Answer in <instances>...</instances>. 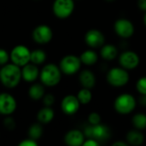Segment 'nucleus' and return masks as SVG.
<instances>
[{"label":"nucleus","mask_w":146,"mask_h":146,"mask_svg":"<svg viewBox=\"0 0 146 146\" xmlns=\"http://www.w3.org/2000/svg\"><path fill=\"white\" fill-rule=\"evenodd\" d=\"M144 135L139 131L132 130L127 134V141L132 145H140L144 142Z\"/></svg>","instance_id":"20"},{"label":"nucleus","mask_w":146,"mask_h":146,"mask_svg":"<svg viewBox=\"0 0 146 146\" xmlns=\"http://www.w3.org/2000/svg\"><path fill=\"white\" fill-rule=\"evenodd\" d=\"M106 1H109V2H111V1H114V0H106Z\"/></svg>","instance_id":"38"},{"label":"nucleus","mask_w":146,"mask_h":146,"mask_svg":"<svg viewBox=\"0 0 146 146\" xmlns=\"http://www.w3.org/2000/svg\"><path fill=\"white\" fill-rule=\"evenodd\" d=\"M119 62L123 68L133 69L139 64V57L133 51H125L120 56Z\"/></svg>","instance_id":"13"},{"label":"nucleus","mask_w":146,"mask_h":146,"mask_svg":"<svg viewBox=\"0 0 146 146\" xmlns=\"http://www.w3.org/2000/svg\"><path fill=\"white\" fill-rule=\"evenodd\" d=\"M135 98L130 94H121L115 101V109L121 115L131 113L135 109Z\"/></svg>","instance_id":"3"},{"label":"nucleus","mask_w":146,"mask_h":146,"mask_svg":"<svg viewBox=\"0 0 146 146\" xmlns=\"http://www.w3.org/2000/svg\"><path fill=\"white\" fill-rule=\"evenodd\" d=\"M136 88L141 95L146 94V77H142L138 80Z\"/></svg>","instance_id":"27"},{"label":"nucleus","mask_w":146,"mask_h":146,"mask_svg":"<svg viewBox=\"0 0 146 146\" xmlns=\"http://www.w3.org/2000/svg\"><path fill=\"white\" fill-rule=\"evenodd\" d=\"M41 82L47 86H55L61 80V69L53 63L45 65L40 72Z\"/></svg>","instance_id":"2"},{"label":"nucleus","mask_w":146,"mask_h":146,"mask_svg":"<svg viewBox=\"0 0 146 146\" xmlns=\"http://www.w3.org/2000/svg\"><path fill=\"white\" fill-rule=\"evenodd\" d=\"M83 145L85 146H98V142L95 139H88L86 141H85L83 143Z\"/></svg>","instance_id":"33"},{"label":"nucleus","mask_w":146,"mask_h":146,"mask_svg":"<svg viewBox=\"0 0 146 146\" xmlns=\"http://www.w3.org/2000/svg\"><path fill=\"white\" fill-rule=\"evenodd\" d=\"M144 23H145V25L146 26V12L145 14V16H144Z\"/></svg>","instance_id":"37"},{"label":"nucleus","mask_w":146,"mask_h":146,"mask_svg":"<svg viewBox=\"0 0 146 146\" xmlns=\"http://www.w3.org/2000/svg\"><path fill=\"white\" fill-rule=\"evenodd\" d=\"M21 78V70L15 63L5 64L0 70V81L7 88L17 86Z\"/></svg>","instance_id":"1"},{"label":"nucleus","mask_w":146,"mask_h":146,"mask_svg":"<svg viewBox=\"0 0 146 146\" xmlns=\"http://www.w3.org/2000/svg\"><path fill=\"white\" fill-rule=\"evenodd\" d=\"M38 144L36 142V140L33 139H24L23 141H21L19 146H37Z\"/></svg>","instance_id":"31"},{"label":"nucleus","mask_w":146,"mask_h":146,"mask_svg":"<svg viewBox=\"0 0 146 146\" xmlns=\"http://www.w3.org/2000/svg\"><path fill=\"white\" fill-rule=\"evenodd\" d=\"M139 103L141 104V105L146 106V94L141 96V98H139Z\"/></svg>","instance_id":"35"},{"label":"nucleus","mask_w":146,"mask_h":146,"mask_svg":"<svg viewBox=\"0 0 146 146\" xmlns=\"http://www.w3.org/2000/svg\"><path fill=\"white\" fill-rule=\"evenodd\" d=\"M53 36L51 28L47 25L38 26L33 32V40L40 44H44L49 43Z\"/></svg>","instance_id":"9"},{"label":"nucleus","mask_w":146,"mask_h":146,"mask_svg":"<svg viewBox=\"0 0 146 146\" xmlns=\"http://www.w3.org/2000/svg\"><path fill=\"white\" fill-rule=\"evenodd\" d=\"M80 82L84 88H93L96 84V78L94 74L90 70H83L80 74Z\"/></svg>","instance_id":"17"},{"label":"nucleus","mask_w":146,"mask_h":146,"mask_svg":"<svg viewBox=\"0 0 146 146\" xmlns=\"http://www.w3.org/2000/svg\"><path fill=\"white\" fill-rule=\"evenodd\" d=\"M104 36L98 29H91L85 35V41L90 47L98 48L104 44Z\"/></svg>","instance_id":"14"},{"label":"nucleus","mask_w":146,"mask_h":146,"mask_svg":"<svg viewBox=\"0 0 146 146\" xmlns=\"http://www.w3.org/2000/svg\"><path fill=\"white\" fill-rule=\"evenodd\" d=\"M80 104V103L77 97L73 95H68L63 98L61 104V108L64 114L71 115L75 114L79 110Z\"/></svg>","instance_id":"12"},{"label":"nucleus","mask_w":146,"mask_h":146,"mask_svg":"<svg viewBox=\"0 0 146 146\" xmlns=\"http://www.w3.org/2000/svg\"><path fill=\"white\" fill-rule=\"evenodd\" d=\"M29 97L33 100H39L44 97V88L40 84H34L29 89Z\"/></svg>","instance_id":"22"},{"label":"nucleus","mask_w":146,"mask_h":146,"mask_svg":"<svg viewBox=\"0 0 146 146\" xmlns=\"http://www.w3.org/2000/svg\"><path fill=\"white\" fill-rule=\"evenodd\" d=\"M113 146H127V145L125 142L117 141V142H115V143L113 144Z\"/></svg>","instance_id":"36"},{"label":"nucleus","mask_w":146,"mask_h":146,"mask_svg":"<svg viewBox=\"0 0 146 146\" xmlns=\"http://www.w3.org/2000/svg\"><path fill=\"white\" fill-rule=\"evenodd\" d=\"M77 98H78L80 104H89L91 102L92 95V92H90V89L83 88L79 92V93L77 95Z\"/></svg>","instance_id":"25"},{"label":"nucleus","mask_w":146,"mask_h":146,"mask_svg":"<svg viewBox=\"0 0 146 146\" xmlns=\"http://www.w3.org/2000/svg\"><path fill=\"white\" fill-rule=\"evenodd\" d=\"M115 31L121 38H130L134 33L133 24L127 19H119L115 23Z\"/></svg>","instance_id":"11"},{"label":"nucleus","mask_w":146,"mask_h":146,"mask_svg":"<svg viewBox=\"0 0 146 146\" xmlns=\"http://www.w3.org/2000/svg\"><path fill=\"white\" fill-rule=\"evenodd\" d=\"M132 121L133 126L139 130H143L146 128V115L144 114H136L133 117Z\"/></svg>","instance_id":"24"},{"label":"nucleus","mask_w":146,"mask_h":146,"mask_svg":"<svg viewBox=\"0 0 146 146\" xmlns=\"http://www.w3.org/2000/svg\"><path fill=\"white\" fill-rule=\"evenodd\" d=\"M80 61L82 63L90 66V65H93L98 62V55L95 51L93 50H86L84 51L81 56H80Z\"/></svg>","instance_id":"21"},{"label":"nucleus","mask_w":146,"mask_h":146,"mask_svg":"<svg viewBox=\"0 0 146 146\" xmlns=\"http://www.w3.org/2000/svg\"><path fill=\"white\" fill-rule=\"evenodd\" d=\"M81 61L80 58L74 56L68 55L64 56L60 62V69L65 74H74L77 73L80 68Z\"/></svg>","instance_id":"7"},{"label":"nucleus","mask_w":146,"mask_h":146,"mask_svg":"<svg viewBox=\"0 0 146 146\" xmlns=\"http://www.w3.org/2000/svg\"><path fill=\"white\" fill-rule=\"evenodd\" d=\"M74 9L73 0H55L53 3V12L57 18L65 19L71 15Z\"/></svg>","instance_id":"8"},{"label":"nucleus","mask_w":146,"mask_h":146,"mask_svg":"<svg viewBox=\"0 0 146 146\" xmlns=\"http://www.w3.org/2000/svg\"><path fill=\"white\" fill-rule=\"evenodd\" d=\"M107 80L111 86L121 87L128 82L129 74L123 68H114L109 71L107 74Z\"/></svg>","instance_id":"6"},{"label":"nucleus","mask_w":146,"mask_h":146,"mask_svg":"<svg viewBox=\"0 0 146 146\" xmlns=\"http://www.w3.org/2000/svg\"><path fill=\"white\" fill-rule=\"evenodd\" d=\"M88 121H89V123L90 124H92V125H97V124H99L100 123L101 118H100V115L98 113L92 112V113H91L89 115Z\"/></svg>","instance_id":"28"},{"label":"nucleus","mask_w":146,"mask_h":146,"mask_svg":"<svg viewBox=\"0 0 146 146\" xmlns=\"http://www.w3.org/2000/svg\"><path fill=\"white\" fill-rule=\"evenodd\" d=\"M46 59V54L42 50H35L31 52L30 62L36 65L43 63Z\"/></svg>","instance_id":"23"},{"label":"nucleus","mask_w":146,"mask_h":146,"mask_svg":"<svg viewBox=\"0 0 146 146\" xmlns=\"http://www.w3.org/2000/svg\"><path fill=\"white\" fill-rule=\"evenodd\" d=\"M37 118H38V121L41 123H44V124L49 123L54 118V110L50 107L45 106L44 108L41 109L38 111L37 115Z\"/></svg>","instance_id":"18"},{"label":"nucleus","mask_w":146,"mask_h":146,"mask_svg":"<svg viewBox=\"0 0 146 146\" xmlns=\"http://www.w3.org/2000/svg\"><path fill=\"white\" fill-rule=\"evenodd\" d=\"M16 109V101L15 98L9 93H0V114L9 115Z\"/></svg>","instance_id":"10"},{"label":"nucleus","mask_w":146,"mask_h":146,"mask_svg":"<svg viewBox=\"0 0 146 146\" xmlns=\"http://www.w3.org/2000/svg\"><path fill=\"white\" fill-rule=\"evenodd\" d=\"M138 6L141 10L146 12V0H138Z\"/></svg>","instance_id":"34"},{"label":"nucleus","mask_w":146,"mask_h":146,"mask_svg":"<svg viewBox=\"0 0 146 146\" xmlns=\"http://www.w3.org/2000/svg\"><path fill=\"white\" fill-rule=\"evenodd\" d=\"M100 53H101V56L104 59L111 61V60H114L117 56L118 50L116 47L112 44H105L103 46Z\"/></svg>","instance_id":"19"},{"label":"nucleus","mask_w":146,"mask_h":146,"mask_svg":"<svg viewBox=\"0 0 146 146\" xmlns=\"http://www.w3.org/2000/svg\"><path fill=\"white\" fill-rule=\"evenodd\" d=\"M39 75V71L36 64L34 63H27L23 66L21 69V77L25 81L33 82L37 80Z\"/></svg>","instance_id":"16"},{"label":"nucleus","mask_w":146,"mask_h":146,"mask_svg":"<svg viewBox=\"0 0 146 146\" xmlns=\"http://www.w3.org/2000/svg\"><path fill=\"white\" fill-rule=\"evenodd\" d=\"M43 133V128L39 124H33L30 127L28 130V135L31 139L37 140L38 139Z\"/></svg>","instance_id":"26"},{"label":"nucleus","mask_w":146,"mask_h":146,"mask_svg":"<svg viewBox=\"0 0 146 146\" xmlns=\"http://www.w3.org/2000/svg\"><path fill=\"white\" fill-rule=\"evenodd\" d=\"M4 123V126L8 128V129H14L15 128V123L14 121V120L12 118H7L4 120L3 121Z\"/></svg>","instance_id":"32"},{"label":"nucleus","mask_w":146,"mask_h":146,"mask_svg":"<svg viewBox=\"0 0 146 146\" xmlns=\"http://www.w3.org/2000/svg\"><path fill=\"white\" fill-rule=\"evenodd\" d=\"M85 135L88 139H92L98 141H104L110 138V131L108 127L102 124L90 125L85 129Z\"/></svg>","instance_id":"4"},{"label":"nucleus","mask_w":146,"mask_h":146,"mask_svg":"<svg viewBox=\"0 0 146 146\" xmlns=\"http://www.w3.org/2000/svg\"><path fill=\"white\" fill-rule=\"evenodd\" d=\"M43 102H44V104L45 106L50 107V106L54 104V102H55V98H54V96L51 95V94H47V95H45V96L44 97Z\"/></svg>","instance_id":"30"},{"label":"nucleus","mask_w":146,"mask_h":146,"mask_svg":"<svg viewBox=\"0 0 146 146\" xmlns=\"http://www.w3.org/2000/svg\"><path fill=\"white\" fill-rule=\"evenodd\" d=\"M64 141L68 145L80 146L85 142V135L80 130H71L68 132L64 137Z\"/></svg>","instance_id":"15"},{"label":"nucleus","mask_w":146,"mask_h":146,"mask_svg":"<svg viewBox=\"0 0 146 146\" xmlns=\"http://www.w3.org/2000/svg\"><path fill=\"white\" fill-rule=\"evenodd\" d=\"M10 59L13 63L19 67H23L30 62L31 51L25 45H16L10 53Z\"/></svg>","instance_id":"5"},{"label":"nucleus","mask_w":146,"mask_h":146,"mask_svg":"<svg viewBox=\"0 0 146 146\" xmlns=\"http://www.w3.org/2000/svg\"><path fill=\"white\" fill-rule=\"evenodd\" d=\"M9 57L10 56L5 50L0 49V65H5L8 62Z\"/></svg>","instance_id":"29"}]
</instances>
